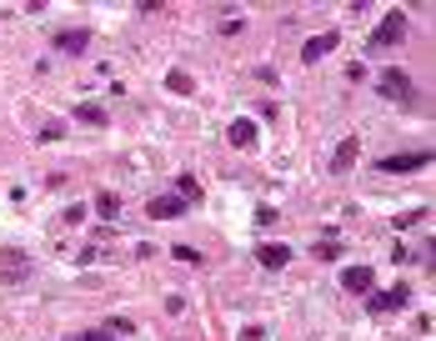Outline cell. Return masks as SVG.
Returning a JSON list of instances; mask_svg holds the SVG:
<instances>
[{
    "mask_svg": "<svg viewBox=\"0 0 436 341\" xmlns=\"http://www.w3.org/2000/svg\"><path fill=\"white\" fill-rule=\"evenodd\" d=\"M406 30H411V20H406V10H391L376 30H371V40H366V51H391V46H401L406 40Z\"/></svg>",
    "mask_w": 436,
    "mask_h": 341,
    "instance_id": "obj_1",
    "label": "cell"
},
{
    "mask_svg": "<svg viewBox=\"0 0 436 341\" xmlns=\"http://www.w3.org/2000/svg\"><path fill=\"white\" fill-rule=\"evenodd\" d=\"M376 91H381L386 100H397V105H411V100H417V85H411V76H406L401 66H386V71L376 76Z\"/></svg>",
    "mask_w": 436,
    "mask_h": 341,
    "instance_id": "obj_2",
    "label": "cell"
},
{
    "mask_svg": "<svg viewBox=\"0 0 436 341\" xmlns=\"http://www.w3.org/2000/svg\"><path fill=\"white\" fill-rule=\"evenodd\" d=\"M401 306H411V286L406 281H397L391 291H366V311L371 316H391V311H401Z\"/></svg>",
    "mask_w": 436,
    "mask_h": 341,
    "instance_id": "obj_3",
    "label": "cell"
},
{
    "mask_svg": "<svg viewBox=\"0 0 436 341\" xmlns=\"http://www.w3.org/2000/svg\"><path fill=\"white\" fill-rule=\"evenodd\" d=\"M431 166V151H401V156H381L376 170H386V176H401V170H421Z\"/></svg>",
    "mask_w": 436,
    "mask_h": 341,
    "instance_id": "obj_4",
    "label": "cell"
},
{
    "mask_svg": "<svg viewBox=\"0 0 436 341\" xmlns=\"http://www.w3.org/2000/svg\"><path fill=\"white\" fill-rule=\"evenodd\" d=\"M341 46V30H326V35H311L301 46V66H316V60H326L331 51Z\"/></svg>",
    "mask_w": 436,
    "mask_h": 341,
    "instance_id": "obj_5",
    "label": "cell"
},
{
    "mask_svg": "<svg viewBox=\"0 0 436 341\" xmlns=\"http://www.w3.org/2000/svg\"><path fill=\"white\" fill-rule=\"evenodd\" d=\"M185 211H191V206H185L181 196H171V191L145 201V216H151V221H176V216H185Z\"/></svg>",
    "mask_w": 436,
    "mask_h": 341,
    "instance_id": "obj_6",
    "label": "cell"
},
{
    "mask_svg": "<svg viewBox=\"0 0 436 341\" xmlns=\"http://www.w3.org/2000/svg\"><path fill=\"white\" fill-rule=\"evenodd\" d=\"M51 46L60 51V55H86V46H91V30L86 26H66V30H55V40Z\"/></svg>",
    "mask_w": 436,
    "mask_h": 341,
    "instance_id": "obj_7",
    "label": "cell"
},
{
    "mask_svg": "<svg viewBox=\"0 0 436 341\" xmlns=\"http://www.w3.org/2000/svg\"><path fill=\"white\" fill-rule=\"evenodd\" d=\"M226 141H231L236 151H256V141H261V131H256V121H246V116H236L231 125H226Z\"/></svg>",
    "mask_w": 436,
    "mask_h": 341,
    "instance_id": "obj_8",
    "label": "cell"
},
{
    "mask_svg": "<svg viewBox=\"0 0 436 341\" xmlns=\"http://www.w3.org/2000/svg\"><path fill=\"white\" fill-rule=\"evenodd\" d=\"M291 256H296V251L281 246V241H261V246H256V261H261L266 271H286V266H291Z\"/></svg>",
    "mask_w": 436,
    "mask_h": 341,
    "instance_id": "obj_9",
    "label": "cell"
},
{
    "mask_svg": "<svg viewBox=\"0 0 436 341\" xmlns=\"http://www.w3.org/2000/svg\"><path fill=\"white\" fill-rule=\"evenodd\" d=\"M341 286H346V291H361V296L376 291V266H346V271H341Z\"/></svg>",
    "mask_w": 436,
    "mask_h": 341,
    "instance_id": "obj_10",
    "label": "cell"
},
{
    "mask_svg": "<svg viewBox=\"0 0 436 341\" xmlns=\"http://www.w3.org/2000/svg\"><path fill=\"white\" fill-rule=\"evenodd\" d=\"M356 156H361V141H356V136H346V141L336 146V156H331V176H346V170L356 166Z\"/></svg>",
    "mask_w": 436,
    "mask_h": 341,
    "instance_id": "obj_11",
    "label": "cell"
},
{
    "mask_svg": "<svg viewBox=\"0 0 436 341\" xmlns=\"http://www.w3.org/2000/svg\"><path fill=\"white\" fill-rule=\"evenodd\" d=\"M0 281H26V256L20 251H0Z\"/></svg>",
    "mask_w": 436,
    "mask_h": 341,
    "instance_id": "obj_12",
    "label": "cell"
},
{
    "mask_svg": "<svg viewBox=\"0 0 436 341\" xmlns=\"http://www.w3.org/2000/svg\"><path fill=\"white\" fill-rule=\"evenodd\" d=\"M96 216L106 221V226L120 221V196H116V191H100V196H96Z\"/></svg>",
    "mask_w": 436,
    "mask_h": 341,
    "instance_id": "obj_13",
    "label": "cell"
},
{
    "mask_svg": "<svg viewBox=\"0 0 436 341\" xmlns=\"http://www.w3.org/2000/svg\"><path fill=\"white\" fill-rule=\"evenodd\" d=\"M75 121H80V125H106L111 116L100 111V105H91V100H80V105H75Z\"/></svg>",
    "mask_w": 436,
    "mask_h": 341,
    "instance_id": "obj_14",
    "label": "cell"
},
{
    "mask_svg": "<svg viewBox=\"0 0 436 341\" xmlns=\"http://www.w3.org/2000/svg\"><path fill=\"white\" fill-rule=\"evenodd\" d=\"M176 196H181L185 206H196V201H201V186H196V176H176Z\"/></svg>",
    "mask_w": 436,
    "mask_h": 341,
    "instance_id": "obj_15",
    "label": "cell"
},
{
    "mask_svg": "<svg viewBox=\"0 0 436 341\" xmlns=\"http://www.w3.org/2000/svg\"><path fill=\"white\" fill-rule=\"evenodd\" d=\"M66 341H120L116 331H106V326H91V331H71Z\"/></svg>",
    "mask_w": 436,
    "mask_h": 341,
    "instance_id": "obj_16",
    "label": "cell"
},
{
    "mask_svg": "<svg viewBox=\"0 0 436 341\" xmlns=\"http://www.w3.org/2000/svg\"><path fill=\"white\" fill-rule=\"evenodd\" d=\"M165 85H171L176 96H191V91H196V80L185 76V71H171V76H165Z\"/></svg>",
    "mask_w": 436,
    "mask_h": 341,
    "instance_id": "obj_17",
    "label": "cell"
},
{
    "mask_svg": "<svg viewBox=\"0 0 436 341\" xmlns=\"http://www.w3.org/2000/svg\"><path fill=\"white\" fill-rule=\"evenodd\" d=\"M311 256H316V261H341V241H316Z\"/></svg>",
    "mask_w": 436,
    "mask_h": 341,
    "instance_id": "obj_18",
    "label": "cell"
},
{
    "mask_svg": "<svg viewBox=\"0 0 436 341\" xmlns=\"http://www.w3.org/2000/svg\"><path fill=\"white\" fill-rule=\"evenodd\" d=\"M171 256H176V261H185V266H201V261H206L196 246H171Z\"/></svg>",
    "mask_w": 436,
    "mask_h": 341,
    "instance_id": "obj_19",
    "label": "cell"
},
{
    "mask_svg": "<svg viewBox=\"0 0 436 341\" xmlns=\"http://www.w3.org/2000/svg\"><path fill=\"white\" fill-rule=\"evenodd\" d=\"M106 331H116L120 341H126V336H136V326L126 322V316H111V322H106Z\"/></svg>",
    "mask_w": 436,
    "mask_h": 341,
    "instance_id": "obj_20",
    "label": "cell"
},
{
    "mask_svg": "<svg viewBox=\"0 0 436 341\" xmlns=\"http://www.w3.org/2000/svg\"><path fill=\"white\" fill-rule=\"evenodd\" d=\"M60 136H66V121H46L40 125V141H60Z\"/></svg>",
    "mask_w": 436,
    "mask_h": 341,
    "instance_id": "obj_21",
    "label": "cell"
},
{
    "mask_svg": "<svg viewBox=\"0 0 436 341\" xmlns=\"http://www.w3.org/2000/svg\"><path fill=\"white\" fill-rule=\"evenodd\" d=\"M241 30H246L241 15H226V20H221V35H241Z\"/></svg>",
    "mask_w": 436,
    "mask_h": 341,
    "instance_id": "obj_22",
    "label": "cell"
},
{
    "mask_svg": "<svg viewBox=\"0 0 436 341\" xmlns=\"http://www.w3.org/2000/svg\"><path fill=\"white\" fill-rule=\"evenodd\" d=\"M391 261H397V266H411V261H417V251H411V246H397V251H391Z\"/></svg>",
    "mask_w": 436,
    "mask_h": 341,
    "instance_id": "obj_23",
    "label": "cell"
},
{
    "mask_svg": "<svg viewBox=\"0 0 436 341\" xmlns=\"http://www.w3.org/2000/svg\"><path fill=\"white\" fill-rule=\"evenodd\" d=\"M256 80H266V85H276V80H281V71H276V66H256Z\"/></svg>",
    "mask_w": 436,
    "mask_h": 341,
    "instance_id": "obj_24",
    "label": "cell"
},
{
    "mask_svg": "<svg viewBox=\"0 0 436 341\" xmlns=\"http://www.w3.org/2000/svg\"><path fill=\"white\" fill-rule=\"evenodd\" d=\"M66 226H75V221H86V206H66V216H60Z\"/></svg>",
    "mask_w": 436,
    "mask_h": 341,
    "instance_id": "obj_25",
    "label": "cell"
},
{
    "mask_svg": "<svg viewBox=\"0 0 436 341\" xmlns=\"http://www.w3.org/2000/svg\"><path fill=\"white\" fill-rule=\"evenodd\" d=\"M256 226H276V206H261L256 211Z\"/></svg>",
    "mask_w": 436,
    "mask_h": 341,
    "instance_id": "obj_26",
    "label": "cell"
}]
</instances>
